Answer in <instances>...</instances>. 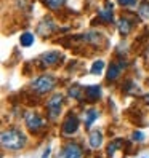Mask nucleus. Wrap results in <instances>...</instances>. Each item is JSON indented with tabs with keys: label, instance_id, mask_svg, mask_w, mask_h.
<instances>
[{
	"label": "nucleus",
	"instance_id": "obj_5",
	"mask_svg": "<svg viewBox=\"0 0 149 158\" xmlns=\"http://www.w3.org/2000/svg\"><path fill=\"white\" fill-rule=\"evenodd\" d=\"M79 126H80L79 117L74 114V112H69V114L66 115V118L63 120V123H61V131H63V134L72 136V134L77 133Z\"/></svg>",
	"mask_w": 149,
	"mask_h": 158
},
{
	"label": "nucleus",
	"instance_id": "obj_17",
	"mask_svg": "<svg viewBox=\"0 0 149 158\" xmlns=\"http://www.w3.org/2000/svg\"><path fill=\"white\" fill-rule=\"evenodd\" d=\"M43 2L46 3V6H48L50 10H59L66 0H43Z\"/></svg>",
	"mask_w": 149,
	"mask_h": 158
},
{
	"label": "nucleus",
	"instance_id": "obj_15",
	"mask_svg": "<svg viewBox=\"0 0 149 158\" xmlns=\"http://www.w3.org/2000/svg\"><path fill=\"white\" fill-rule=\"evenodd\" d=\"M103 69H104V61L98 59V61H95V62H93V66H91L90 72L93 73V75H99V73L103 72Z\"/></svg>",
	"mask_w": 149,
	"mask_h": 158
},
{
	"label": "nucleus",
	"instance_id": "obj_2",
	"mask_svg": "<svg viewBox=\"0 0 149 158\" xmlns=\"http://www.w3.org/2000/svg\"><path fill=\"white\" fill-rule=\"evenodd\" d=\"M55 86H56V78L53 75H50V73L39 75L31 83V89L34 93H37V94H46V93H50Z\"/></svg>",
	"mask_w": 149,
	"mask_h": 158
},
{
	"label": "nucleus",
	"instance_id": "obj_21",
	"mask_svg": "<svg viewBox=\"0 0 149 158\" xmlns=\"http://www.w3.org/2000/svg\"><path fill=\"white\" fill-rule=\"evenodd\" d=\"M117 2L122 6H133V5H136V0H117Z\"/></svg>",
	"mask_w": 149,
	"mask_h": 158
},
{
	"label": "nucleus",
	"instance_id": "obj_8",
	"mask_svg": "<svg viewBox=\"0 0 149 158\" xmlns=\"http://www.w3.org/2000/svg\"><path fill=\"white\" fill-rule=\"evenodd\" d=\"M125 67H127V61H124V59L111 62V66H109V69H107V75H106V78H107L109 81H114V80H117V78L120 77V73H122V70H124Z\"/></svg>",
	"mask_w": 149,
	"mask_h": 158
},
{
	"label": "nucleus",
	"instance_id": "obj_3",
	"mask_svg": "<svg viewBox=\"0 0 149 158\" xmlns=\"http://www.w3.org/2000/svg\"><path fill=\"white\" fill-rule=\"evenodd\" d=\"M63 101L64 96L61 93H55V94L46 101V112H48L50 120H56L61 114V107H63Z\"/></svg>",
	"mask_w": 149,
	"mask_h": 158
},
{
	"label": "nucleus",
	"instance_id": "obj_9",
	"mask_svg": "<svg viewBox=\"0 0 149 158\" xmlns=\"http://www.w3.org/2000/svg\"><path fill=\"white\" fill-rule=\"evenodd\" d=\"M101 98V86L98 85H91L83 88V99L87 102H96Z\"/></svg>",
	"mask_w": 149,
	"mask_h": 158
},
{
	"label": "nucleus",
	"instance_id": "obj_16",
	"mask_svg": "<svg viewBox=\"0 0 149 158\" xmlns=\"http://www.w3.org/2000/svg\"><path fill=\"white\" fill-rule=\"evenodd\" d=\"M82 94H83V88L77 86V85H74L69 88V96L74 98V99H82Z\"/></svg>",
	"mask_w": 149,
	"mask_h": 158
},
{
	"label": "nucleus",
	"instance_id": "obj_14",
	"mask_svg": "<svg viewBox=\"0 0 149 158\" xmlns=\"http://www.w3.org/2000/svg\"><path fill=\"white\" fill-rule=\"evenodd\" d=\"M34 40H35V37H34V34H31V32H24V34H21V37H20V43H21V46H24V48L31 46V45L34 43Z\"/></svg>",
	"mask_w": 149,
	"mask_h": 158
},
{
	"label": "nucleus",
	"instance_id": "obj_11",
	"mask_svg": "<svg viewBox=\"0 0 149 158\" xmlns=\"http://www.w3.org/2000/svg\"><path fill=\"white\" fill-rule=\"evenodd\" d=\"M117 27H119L120 35H128L130 31H132V27H133V21H130L127 16H122L117 23Z\"/></svg>",
	"mask_w": 149,
	"mask_h": 158
},
{
	"label": "nucleus",
	"instance_id": "obj_13",
	"mask_svg": "<svg viewBox=\"0 0 149 158\" xmlns=\"http://www.w3.org/2000/svg\"><path fill=\"white\" fill-rule=\"evenodd\" d=\"M98 115H99V112H98L96 109H90V110H87V112H85V128H90L91 123L98 118Z\"/></svg>",
	"mask_w": 149,
	"mask_h": 158
},
{
	"label": "nucleus",
	"instance_id": "obj_7",
	"mask_svg": "<svg viewBox=\"0 0 149 158\" xmlns=\"http://www.w3.org/2000/svg\"><path fill=\"white\" fill-rule=\"evenodd\" d=\"M58 158H83L82 147L77 142H68L61 148Z\"/></svg>",
	"mask_w": 149,
	"mask_h": 158
},
{
	"label": "nucleus",
	"instance_id": "obj_23",
	"mask_svg": "<svg viewBox=\"0 0 149 158\" xmlns=\"http://www.w3.org/2000/svg\"><path fill=\"white\" fill-rule=\"evenodd\" d=\"M144 99H146V102H147V104H149V94H147V96H146Z\"/></svg>",
	"mask_w": 149,
	"mask_h": 158
},
{
	"label": "nucleus",
	"instance_id": "obj_10",
	"mask_svg": "<svg viewBox=\"0 0 149 158\" xmlns=\"http://www.w3.org/2000/svg\"><path fill=\"white\" fill-rule=\"evenodd\" d=\"M98 18H99V21H103V23H112V18H114L112 3H111V2H106V5L98 11Z\"/></svg>",
	"mask_w": 149,
	"mask_h": 158
},
{
	"label": "nucleus",
	"instance_id": "obj_6",
	"mask_svg": "<svg viewBox=\"0 0 149 158\" xmlns=\"http://www.w3.org/2000/svg\"><path fill=\"white\" fill-rule=\"evenodd\" d=\"M61 61V53L59 51H46L43 54H40L37 62H39V67L40 69H46V67H53Z\"/></svg>",
	"mask_w": 149,
	"mask_h": 158
},
{
	"label": "nucleus",
	"instance_id": "obj_22",
	"mask_svg": "<svg viewBox=\"0 0 149 158\" xmlns=\"http://www.w3.org/2000/svg\"><path fill=\"white\" fill-rule=\"evenodd\" d=\"M42 158H50V147H46V150H45V153H43Z\"/></svg>",
	"mask_w": 149,
	"mask_h": 158
},
{
	"label": "nucleus",
	"instance_id": "obj_18",
	"mask_svg": "<svg viewBox=\"0 0 149 158\" xmlns=\"http://www.w3.org/2000/svg\"><path fill=\"white\" fill-rule=\"evenodd\" d=\"M120 145H122V141H120V139H114V141L107 145V155H109V156H112L114 152L117 150Z\"/></svg>",
	"mask_w": 149,
	"mask_h": 158
},
{
	"label": "nucleus",
	"instance_id": "obj_1",
	"mask_svg": "<svg viewBox=\"0 0 149 158\" xmlns=\"http://www.w3.org/2000/svg\"><path fill=\"white\" fill-rule=\"evenodd\" d=\"M27 144V137L26 134L18 128H8L2 133V145L7 150H21L24 145Z\"/></svg>",
	"mask_w": 149,
	"mask_h": 158
},
{
	"label": "nucleus",
	"instance_id": "obj_4",
	"mask_svg": "<svg viewBox=\"0 0 149 158\" xmlns=\"http://www.w3.org/2000/svg\"><path fill=\"white\" fill-rule=\"evenodd\" d=\"M24 123H26L27 129H29L31 133H34V134L40 133L42 129L45 128V120L37 112H27L24 115Z\"/></svg>",
	"mask_w": 149,
	"mask_h": 158
},
{
	"label": "nucleus",
	"instance_id": "obj_20",
	"mask_svg": "<svg viewBox=\"0 0 149 158\" xmlns=\"http://www.w3.org/2000/svg\"><path fill=\"white\" fill-rule=\"evenodd\" d=\"M132 141H133V142H143V141H144V134H143L141 131H135V133L132 134Z\"/></svg>",
	"mask_w": 149,
	"mask_h": 158
},
{
	"label": "nucleus",
	"instance_id": "obj_12",
	"mask_svg": "<svg viewBox=\"0 0 149 158\" xmlns=\"http://www.w3.org/2000/svg\"><path fill=\"white\" fill-rule=\"evenodd\" d=\"M88 142H90L91 148H99L103 145V134H101V131H98V129L91 131L90 136H88Z\"/></svg>",
	"mask_w": 149,
	"mask_h": 158
},
{
	"label": "nucleus",
	"instance_id": "obj_19",
	"mask_svg": "<svg viewBox=\"0 0 149 158\" xmlns=\"http://www.w3.org/2000/svg\"><path fill=\"white\" fill-rule=\"evenodd\" d=\"M139 15L143 18H149V2H144L141 6H139Z\"/></svg>",
	"mask_w": 149,
	"mask_h": 158
}]
</instances>
